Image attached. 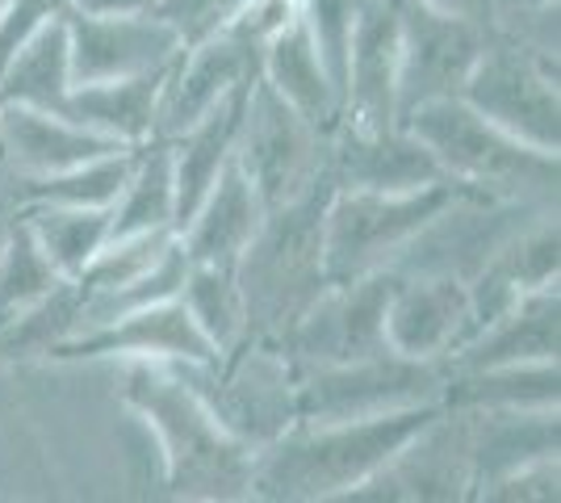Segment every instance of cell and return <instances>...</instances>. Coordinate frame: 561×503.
I'll return each mask as SVG.
<instances>
[{
  "instance_id": "obj_1",
  "label": "cell",
  "mask_w": 561,
  "mask_h": 503,
  "mask_svg": "<svg viewBox=\"0 0 561 503\" xmlns=\"http://www.w3.org/2000/svg\"><path fill=\"white\" fill-rule=\"evenodd\" d=\"M122 399L156 432L164 457V482L181 503H248L256 457L248 441L218 424L206 399L172 369L130 361L122 374Z\"/></svg>"
},
{
  "instance_id": "obj_2",
  "label": "cell",
  "mask_w": 561,
  "mask_h": 503,
  "mask_svg": "<svg viewBox=\"0 0 561 503\" xmlns=\"http://www.w3.org/2000/svg\"><path fill=\"white\" fill-rule=\"evenodd\" d=\"M440 411L445 403L390 411L352 424H294L260 449L252 503H319L352 491L374 479L398 449H407Z\"/></svg>"
},
{
  "instance_id": "obj_3",
  "label": "cell",
  "mask_w": 561,
  "mask_h": 503,
  "mask_svg": "<svg viewBox=\"0 0 561 503\" xmlns=\"http://www.w3.org/2000/svg\"><path fill=\"white\" fill-rule=\"evenodd\" d=\"M331 193L335 181L331 172H323L302 197H294L280 210H268L256 240L248 243V252L234 264V282L248 307V340L280 344L328 289L323 215Z\"/></svg>"
},
{
  "instance_id": "obj_4",
  "label": "cell",
  "mask_w": 561,
  "mask_h": 503,
  "mask_svg": "<svg viewBox=\"0 0 561 503\" xmlns=\"http://www.w3.org/2000/svg\"><path fill=\"white\" fill-rule=\"evenodd\" d=\"M402 130H411L432 151L445 181L461 190L537 206H553L558 197V156H545L537 147L512 139L507 130L473 114L461 96L420 105L402 122Z\"/></svg>"
},
{
  "instance_id": "obj_5",
  "label": "cell",
  "mask_w": 561,
  "mask_h": 503,
  "mask_svg": "<svg viewBox=\"0 0 561 503\" xmlns=\"http://www.w3.org/2000/svg\"><path fill=\"white\" fill-rule=\"evenodd\" d=\"M457 193L453 181L415 193L335 190L323 215V268L328 286H348L369 273H390L398 252L445 210Z\"/></svg>"
},
{
  "instance_id": "obj_6",
  "label": "cell",
  "mask_w": 561,
  "mask_h": 503,
  "mask_svg": "<svg viewBox=\"0 0 561 503\" xmlns=\"http://www.w3.org/2000/svg\"><path fill=\"white\" fill-rule=\"evenodd\" d=\"M448 365L445 361H407V357H374L356 365H331V369H306L294 386V415L298 424H352V420H377L390 411L445 403Z\"/></svg>"
},
{
  "instance_id": "obj_7",
  "label": "cell",
  "mask_w": 561,
  "mask_h": 503,
  "mask_svg": "<svg viewBox=\"0 0 561 503\" xmlns=\"http://www.w3.org/2000/svg\"><path fill=\"white\" fill-rule=\"evenodd\" d=\"M172 369L206 399L218 424L234 432L239 441H248L252 449L273 445L280 432L298 424V415H294L298 374L277 344L248 340L218 365H172Z\"/></svg>"
},
{
  "instance_id": "obj_8",
  "label": "cell",
  "mask_w": 561,
  "mask_h": 503,
  "mask_svg": "<svg viewBox=\"0 0 561 503\" xmlns=\"http://www.w3.org/2000/svg\"><path fill=\"white\" fill-rule=\"evenodd\" d=\"M545 215H553V206L457 193L445 210L398 252L390 273L394 277H453V282L469 286L494 261V252L503 243L515 240L528 222Z\"/></svg>"
},
{
  "instance_id": "obj_9",
  "label": "cell",
  "mask_w": 561,
  "mask_h": 503,
  "mask_svg": "<svg viewBox=\"0 0 561 503\" xmlns=\"http://www.w3.org/2000/svg\"><path fill=\"white\" fill-rule=\"evenodd\" d=\"M328 139L331 135L314 130L298 110H289L256 72L234 144V164L252 181L264 215L302 197L328 172Z\"/></svg>"
},
{
  "instance_id": "obj_10",
  "label": "cell",
  "mask_w": 561,
  "mask_h": 503,
  "mask_svg": "<svg viewBox=\"0 0 561 503\" xmlns=\"http://www.w3.org/2000/svg\"><path fill=\"white\" fill-rule=\"evenodd\" d=\"M398 34H402V59H398V126H402L420 105L461 96L486 50V30L482 22L448 13L432 0H398Z\"/></svg>"
},
{
  "instance_id": "obj_11",
  "label": "cell",
  "mask_w": 561,
  "mask_h": 503,
  "mask_svg": "<svg viewBox=\"0 0 561 503\" xmlns=\"http://www.w3.org/2000/svg\"><path fill=\"white\" fill-rule=\"evenodd\" d=\"M473 415L445 408L374 479L319 503H473Z\"/></svg>"
},
{
  "instance_id": "obj_12",
  "label": "cell",
  "mask_w": 561,
  "mask_h": 503,
  "mask_svg": "<svg viewBox=\"0 0 561 503\" xmlns=\"http://www.w3.org/2000/svg\"><path fill=\"white\" fill-rule=\"evenodd\" d=\"M394 289V273H369L348 286L323 289L319 302L277 344L285 361L294 365V374L386 357L390 353L386 348V307H390Z\"/></svg>"
},
{
  "instance_id": "obj_13",
  "label": "cell",
  "mask_w": 561,
  "mask_h": 503,
  "mask_svg": "<svg viewBox=\"0 0 561 503\" xmlns=\"http://www.w3.org/2000/svg\"><path fill=\"white\" fill-rule=\"evenodd\" d=\"M461 101L519 144L537 147L545 156H558V84H553L549 64L537 59V50L486 38V50H482L473 76L466 80Z\"/></svg>"
},
{
  "instance_id": "obj_14",
  "label": "cell",
  "mask_w": 561,
  "mask_h": 503,
  "mask_svg": "<svg viewBox=\"0 0 561 503\" xmlns=\"http://www.w3.org/2000/svg\"><path fill=\"white\" fill-rule=\"evenodd\" d=\"M71 89L130 80L176 64L185 50L164 22L147 13H89L80 4L68 9Z\"/></svg>"
},
{
  "instance_id": "obj_15",
  "label": "cell",
  "mask_w": 561,
  "mask_h": 503,
  "mask_svg": "<svg viewBox=\"0 0 561 503\" xmlns=\"http://www.w3.org/2000/svg\"><path fill=\"white\" fill-rule=\"evenodd\" d=\"M398 0H360L344 72V126L390 130L398 126Z\"/></svg>"
},
{
  "instance_id": "obj_16",
  "label": "cell",
  "mask_w": 561,
  "mask_h": 503,
  "mask_svg": "<svg viewBox=\"0 0 561 503\" xmlns=\"http://www.w3.org/2000/svg\"><path fill=\"white\" fill-rule=\"evenodd\" d=\"M50 357L59 361H93V357H122V361H151V365H218V353L210 340L197 332L193 315L181 298L156 302L147 311H135L117 319L110 328L89 335H76L59 344Z\"/></svg>"
},
{
  "instance_id": "obj_17",
  "label": "cell",
  "mask_w": 561,
  "mask_h": 503,
  "mask_svg": "<svg viewBox=\"0 0 561 503\" xmlns=\"http://www.w3.org/2000/svg\"><path fill=\"white\" fill-rule=\"evenodd\" d=\"M328 172L335 190L365 193H415L445 181L432 151L411 130H356L344 122L328 139Z\"/></svg>"
},
{
  "instance_id": "obj_18",
  "label": "cell",
  "mask_w": 561,
  "mask_h": 503,
  "mask_svg": "<svg viewBox=\"0 0 561 503\" xmlns=\"http://www.w3.org/2000/svg\"><path fill=\"white\" fill-rule=\"evenodd\" d=\"M469 286L453 277H398L386 307V348L407 361H448L466 344Z\"/></svg>"
},
{
  "instance_id": "obj_19",
  "label": "cell",
  "mask_w": 561,
  "mask_h": 503,
  "mask_svg": "<svg viewBox=\"0 0 561 503\" xmlns=\"http://www.w3.org/2000/svg\"><path fill=\"white\" fill-rule=\"evenodd\" d=\"M256 72L260 55L252 47H243L234 34H218L210 43L185 50L168 76L164 93H160L151 139L172 144L176 135H185L193 122L206 118L222 96L234 93L239 84H248Z\"/></svg>"
},
{
  "instance_id": "obj_20",
  "label": "cell",
  "mask_w": 561,
  "mask_h": 503,
  "mask_svg": "<svg viewBox=\"0 0 561 503\" xmlns=\"http://www.w3.org/2000/svg\"><path fill=\"white\" fill-rule=\"evenodd\" d=\"M0 147L9 156V164L18 168V176H59L80 164L105 160L114 151H126L122 144L96 135L89 126L59 114H43L30 105H0Z\"/></svg>"
},
{
  "instance_id": "obj_21",
  "label": "cell",
  "mask_w": 561,
  "mask_h": 503,
  "mask_svg": "<svg viewBox=\"0 0 561 503\" xmlns=\"http://www.w3.org/2000/svg\"><path fill=\"white\" fill-rule=\"evenodd\" d=\"M252 80L222 96L206 118L193 122L185 135H176L168 144L172 147V185H176V236L188 227V218L197 215V206L206 202V193L222 176V168L234 160V144H239V126H243Z\"/></svg>"
},
{
  "instance_id": "obj_22",
  "label": "cell",
  "mask_w": 561,
  "mask_h": 503,
  "mask_svg": "<svg viewBox=\"0 0 561 503\" xmlns=\"http://www.w3.org/2000/svg\"><path fill=\"white\" fill-rule=\"evenodd\" d=\"M558 361V286L533 289L486 332L445 361L448 374H478L499 365H540Z\"/></svg>"
},
{
  "instance_id": "obj_23",
  "label": "cell",
  "mask_w": 561,
  "mask_h": 503,
  "mask_svg": "<svg viewBox=\"0 0 561 503\" xmlns=\"http://www.w3.org/2000/svg\"><path fill=\"white\" fill-rule=\"evenodd\" d=\"M260 222H264V206H260L252 181L243 176V168L231 160L176 240H181L188 264L234 268L239 256L248 252V243L256 240Z\"/></svg>"
},
{
  "instance_id": "obj_24",
  "label": "cell",
  "mask_w": 561,
  "mask_h": 503,
  "mask_svg": "<svg viewBox=\"0 0 561 503\" xmlns=\"http://www.w3.org/2000/svg\"><path fill=\"white\" fill-rule=\"evenodd\" d=\"M260 80L289 110H298L314 130L331 135L340 126V96L331 89V76L319 59V50H314V38L302 22V9L280 34L268 38V47L260 50Z\"/></svg>"
},
{
  "instance_id": "obj_25",
  "label": "cell",
  "mask_w": 561,
  "mask_h": 503,
  "mask_svg": "<svg viewBox=\"0 0 561 503\" xmlns=\"http://www.w3.org/2000/svg\"><path fill=\"white\" fill-rule=\"evenodd\" d=\"M176 64L156 68V72L130 76V80H110V84H89V89H71L68 114L64 118L89 126L96 135L114 139L122 147H139L156 130V110L164 93L168 76Z\"/></svg>"
},
{
  "instance_id": "obj_26",
  "label": "cell",
  "mask_w": 561,
  "mask_h": 503,
  "mask_svg": "<svg viewBox=\"0 0 561 503\" xmlns=\"http://www.w3.org/2000/svg\"><path fill=\"white\" fill-rule=\"evenodd\" d=\"M473 415V479L524 470L533 461L558 457V408L545 411H469Z\"/></svg>"
},
{
  "instance_id": "obj_27",
  "label": "cell",
  "mask_w": 561,
  "mask_h": 503,
  "mask_svg": "<svg viewBox=\"0 0 561 503\" xmlns=\"http://www.w3.org/2000/svg\"><path fill=\"white\" fill-rule=\"evenodd\" d=\"M71 96V47L68 13L43 25L0 72V105H30L43 114H68Z\"/></svg>"
},
{
  "instance_id": "obj_28",
  "label": "cell",
  "mask_w": 561,
  "mask_h": 503,
  "mask_svg": "<svg viewBox=\"0 0 561 503\" xmlns=\"http://www.w3.org/2000/svg\"><path fill=\"white\" fill-rule=\"evenodd\" d=\"M445 408H457V411L558 408V361L499 365V369H478V374H448Z\"/></svg>"
},
{
  "instance_id": "obj_29",
  "label": "cell",
  "mask_w": 561,
  "mask_h": 503,
  "mask_svg": "<svg viewBox=\"0 0 561 503\" xmlns=\"http://www.w3.org/2000/svg\"><path fill=\"white\" fill-rule=\"evenodd\" d=\"M176 236V185H172V147L164 139H147L139 147V164L130 172L126 190L114 202V227L110 240L126 236Z\"/></svg>"
},
{
  "instance_id": "obj_30",
  "label": "cell",
  "mask_w": 561,
  "mask_h": 503,
  "mask_svg": "<svg viewBox=\"0 0 561 503\" xmlns=\"http://www.w3.org/2000/svg\"><path fill=\"white\" fill-rule=\"evenodd\" d=\"M34 243L43 248L50 268L71 282L80 277L89 261L110 243L114 210H71V206H30L22 215Z\"/></svg>"
},
{
  "instance_id": "obj_31",
  "label": "cell",
  "mask_w": 561,
  "mask_h": 503,
  "mask_svg": "<svg viewBox=\"0 0 561 503\" xmlns=\"http://www.w3.org/2000/svg\"><path fill=\"white\" fill-rule=\"evenodd\" d=\"M181 302L193 315L197 332L210 340L218 361L231 357L234 348L248 344V307L243 289L234 282V268H214V264H188Z\"/></svg>"
},
{
  "instance_id": "obj_32",
  "label": "cell",
  "mask_w": 561,
  "mask_h": 503,
  "mask_svg": "<svg viewBox=\"0 0 561 503\" xmlns=\"http://www.w3.org/2000/svg\"><path fill=\"white\" fill-rule=\"evenodd\" d=\"M142 147V144H139ZM139 147L114 151L105 160L80 164L59 176H30L22 181V202L30 206H71V210H114L130 172L139 164Z\"/></svg>"
},
{
  "instance_id": "obj_33",
  "label": "cell",
  "mask_w": 561,
  "mask_h": 503,
  "mask_svg": "<svg viewBox=\"0 0 561 503\" xmlns=\"http://www.w3.org/2000/svg\"><path fill=\"white\" fill-rule=\"evenodd\" d=\"M64 286V277L50 268L43 248L34 243L22 218L9 222V240L0 248V332L30 315L47 294Z\"/></svg>"
},
{
  "instance_id": "obj_34",
  "label": "cell",
  "mask_w": 561,
  "mask_h": 503,
  "mask_svg": "<svg viewBox=\"0 0 561 503\" xmlns=\"http://www.w3.org/2000/svg\"><path fill=\"white\" fill-rule=\"evenodd\" d=\"M80 311H84V294L76 289V282H64L34 311L22 315L13 328L0 332V361L50 357L59 344H68L71 335H76Z\"/></svg>"
},
{
  "instance_id": "obj_35",
  "label": "cell",
  "mask_w": 561,
  "mask_h": 503,
  "mask_svg": "<svg viewBox=\"0 0 561 503\" xmlns=\"http://www.w3.org/2000/svg\"><path fill=\"white\" fill-rule=\"evenodd\" d=\"M176 243L172 231H156V236H126V240H110L101 252H96L89 268L80 277H71L76 289L84 298H96V294H114V289L139 282L142 273H151L156 264L164 261V252Z\"/></svg>"
},
{
  "instance_id": "obj_36",
  "label": "cell",
  "mask_w": 561,
  "mask_h": 503,
  "mask_svg": "<svg viewBox=\"0 0 561 503\" xmlns=\"http://www.w3.org/2000/svg\"><path fill=\"white\" fill-rule=\"evenodd\" d=\"M248 4L252 0H160L147 18L164 22L176 34L181 50H193L218 38V34H227Z\"/></svg>"
},
{
  "instance_id": "obj_37",
  "label": "cell",
  "mask_w": 561,
  "mask_h": 503,
  "mask_svg": "<svg viewBox=\"0 0 561 503\" xmlns=\"http://www.w3.org/2000/svg\"><path fill=\"white\" fill-rule=\"evenodd\" d=\"M473 503H558V457L478 482Z\"/></svg>"
},
{
  "instance_id": "obj_38",
  "label": "cell",
  "mask_w": 561,
  "mask_h": 503,
  "mask_svg": "<svg viewBox=\"0 0 561 503\" xmlns=\"http://www.w3.org/2000/svg\"><path fill=\"white\" fill-rule=\"evenodd\" d=\"M76 0H9L0 13V72L18 50L55 18H64Z\"/></svg>"
},
{
  "instance_id": "obj_39",
  "label": "cell",
  "mask_w": 561,
  "mask_h": 503,
  "mask_svg": "<svg viewBox=\"0 0 561 503\" xmlns=\"http://www.w3.org/2000/svg\"><path fill=\"white\" fill-rule=\"evenodd\" d=\"M89 13H151L160 0H76Z\"/></svg>"
},
{
  "instance_id": "obj_40",
  "label": "cell",
  "mask_w": 561,
  "mask_h": 503,
  "mask_svg": "<svg viewBox=\"0 0 561 503\" xmlns=\"http://www.w3.org/2000/svg\"><path fill=\"white\" fill-rule=\"evenodd\" d=\"M9 222H13V218H0V248H4V240H9Z\"/></svg>"
},
{
  "instance_id": "obj_41",
  "label": "cell",
  "mask_w": 561,
  "mask_h": 503,
  "mask_svg": "<svg viewBox=\"0 0 561 503\" xmlns=\"http://www.w3.org/2000/svg\"><path fill=\"white\" fill-rule=\"evenodd\" d=\"M4 4H9V0H0V13H4Z\"/></svg>"
},
{
  "instance_id": "obj_42",
  "label": "cell",
  "mask_w": 561,
  "mask_h": 503,
  "mask_svg": "<svg viewBox=\"0 0 561 503\" xmlns=\"http://www.w3.org/2000/svg\"><path fill=\"white\" fill-rule=\"evenodd\" d=\"M248 503H252V500H248Z\"/></svg>"
}]
</instances>
